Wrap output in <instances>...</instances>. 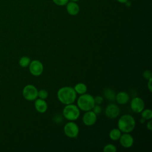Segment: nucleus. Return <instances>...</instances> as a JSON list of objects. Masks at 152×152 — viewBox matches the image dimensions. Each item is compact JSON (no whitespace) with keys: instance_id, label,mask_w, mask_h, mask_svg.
Masks as SVG:
<instances>
[{"instance_id":"nucleus-1","label":"nucleus","mask_w":152,"mask_h":152,"mask_svg":"<svg viewBox=\"0 0 152 152\" xmlns=\"http://www.w3.org/2000/svg\"><path fill=\"white\" fill-rule=\"evenodd\" d=\"M58 100L64 104L73 103L77 97V93L74 88L71 87H63L59 88L57 92Z\"/></svg>"},{"instance_id":"nucleus-2","label":"nucleus","mask_w":152,"mask_h":152,"mask_svg":"<svg viewBox=\"0 0 152 152\" xmlns=\"http://www.w3.org/2000/svg\"><path fill=\"white\" fill-rule=\"evenodd\" d=\"M135 126V121L134 118L128 114L122 115L118 121V129L124 133L132 132Z\"/></svg>"},{"instance_id":"nucleus-3","label":"nucleus","mask_w":152,"mask_h":152,"mask_svg":"<svg viewBox=\"0 0 152 152\" xmlns=\"http://www.w3.org/2000/svg\"><path fill=\"white\" fill-rule=\"evenodd\" d=\"M94 105V97L89 94H81L77 100V106L80 110L83 111L91 110Z\"/></svg>"},{"instance_id":"nucleus-4","label":"nucleus","mask_w":152,"mask_h":152,"mask_svg":"<svg viewBox=\"0 0 152 152\" xmlns=\"http://www.w3.org/2000/svg\"><path fill=\"white\" fill-rule=\"evenodd\" d=\"M62 114L66 119L69 121H74L79 118L80 111L77 106L71 103L66 104L63 109Z\"/></svg>"},{"instance_id":"nucleus-5","label":"nucleus","mask_w":152,"mask_h":152,"mask_svg":"<svg viewBox=\"0 0 152 152\" xmlns=\"http://www.w3.org/2000/svg\"><path fill=\"white\" fill-rule=\"evenodd\" d=\"M23 96L25 99L28 101L35 100L38 97L37 88L31 84L26 85L23 90Z\"/></svg>"},{"instance_id":"nucleus-6","label":"nucleus","mask_w":152,"mask_h":152,"mask_svg":"<svg viewBox=\"0 0 152 152\" xmlns=\"http://www.w3.org/2000/svg\"><path fill=\"white\" fill-rule=\"evenodd\" d=\"M65 135L69 138H75L79 133V128L74 122L70 121L66 123L64 127Z\"/></svg>"},{"instance_id":"nucleus-7","label":"nucleus","mask_w":152,"mask_h":152,"mask_svg":"<svg viewBox=\"0 0 152 152\" xmlns=\"http://www.w3.org/2000/svg\"><path fill=\"white\" fill-rule=\"evenodd\" d=\"M30 72L34 76L40 75L43 71V65L39 60H33L28 65Z\"/></svg>"},{"instance_id":"nucleus-8","label":"nucleus","mask_w":152,"mask_h":152,"mask_svg":"<svg viewBox=\"0 0 152 152\" xmlns=\"http://www.w3.org/2000/svg\"><path fill=\"white\" fill-rule=\"evenodd\" d=\"M144 106L145 104L144 100L139 97H135L131 101V109L135 113H141V111L144 109Z\"/></svg>"},{"instance_id":"nucleus-9","label":"nucleus","mask_w":152,"mask_h":152,"mask_svg":"<svg viewBox=\"0 0 152 152\" xmlns=\"http://www.w3.org/2000/svg\"><path fill=\"white\" fill-rule=\"evenodd\" d=\"M119 113V107L117 104L115 103L109 104L106 107L105 115L109 119H115L117 118Z\"/></svg>"},{"instance_id":"nucleus-10","label":"nucleus","mask_w":152,"mask_h":152,"mask_svg":"<svg viewBox=\"0 0 152 152\" xmlns=\"http://www.w3.org/2000/svg\"><path fill=\"white\" fill-rule=\"evenodd\" d=\"M97 121V115L92 110L86 111L83 116V122L86 126L93 125Z\"/></svg>"},{"instance_id":"nucleus-11","label":"nucleus","mask_w":152,"mask_h":152,"mask_svg":"<svg viewBox=\"0 0 152 152\" xmlns=\"http://www.w3.org/2000/svg\"><path fill=\"white\" fill-rule=\"evenodd\" d=\"M119 140L121 145L126 148L131 147L134 144V138L129 133H124L121 134Z\"/></svg>"},{"instance_id":"nucleus-12","label":"nucleus","mask_w":152,"mask_h":152,"mask_svg":"<svg viewBox=\"0 0 152 152\" xmlns=\"http://www.w3.org/2000/svg\"><path fill=\"white\" fill-rule=\"evenodd\" d=\"M66 9L68 13L71 15H76L80 11V7L76 2L68 1L66 4Z\"/></svg>"},{"instance_id":"nucleus-13","label":"nucleus","mask_w":152,"mask_h":152,"mask_svg":"<svg viewBox=\"0 0 152 152\" xmlns=\"http://www.w3.org/2000/svg\"><path fill=\"white\" fill-rule=\"evenodd\" d=\"M34 107L36 110L39 113H44L48 109V104L45 99H36L34 102Z\"/></svg>"},{"instance_id":"nucleus-14","label":"nucleus","mask_w":152,"mask_h":152,"mask_svg":"<svg viewBox=\"0 0 152 152\" xmlns=\"http://www.w3.org/2000/svg\"><path fill=\"white\" fill-rule=\"evenodd\" d=\"M129 99V97L128 94L125 91H120L118 93L116 94L115 100L117 103L119 104H125L128 103Z\"/></svg>"},{"instance_id":"nucleus-15","label":"nucleus","mask_w":152,"mask_h":152,"mask_svg":"<svg viewBox=\"0 0 152 152\" xmlns=\"http://www.w3.org/2000/svg\"><path fill=\"white\" fill-rule=\"evenodd\" d=\"M103 96L104 97L107 99L109 101H114L115 100L116 97V93L115 91L110 88H105L103 91Z\"/></svg>"},{"instance_id":"nucleus-16","label":"nucleus","mask_w":152,"mask_h":152,"mask_svg":"<svg viewBox=\"0 0 152 152\" xmlns=\"http://www.w3.org/2000/svg\"><path fill=\"white\" fill-rule=\"evenodd\" d=\"M121 135V131L118 128H113L110 130L109 134V138L113 141H117Z\"/></svg>"},{"instance_id":"nucleus-17","label":"nucleus","mask_w":152,"mask_h":152,"mask_svg":"<svg viewBox=\"0 0 152 152\" xmlns=\"http://www.w3.org/2000/svg\"><path fill=\"white\" fill-rule=\"evenodd\" d=\"M75 91L76 92V93L80 94H83L86 93L87 90V86L82 83H79L78 84H77L74 88Z\"/></svg>"},{"instance_id":"nucleus-18","label":"nucleus","mask_w":152,"mask_h":152,"mask_svg":"<svg viewBox=\"0 0 152 152\" xmlns=\"http://www.w3.org/2000/svg\"><path fill=\"white\" fill-rule=\"evenodd\" d=\"M30 62L31 60L29 57L26 56H22L19 60V65L23 68H26L29 65Z\"/></svg>"},{"instance_id":"nucleus-19","label":"nucleus","mask_w":152,"mask_h":152,"mask_svg":"<svg viewBox=\"0 0 152 152\" xmlns=\"http://www.w3.org/2000/svg\"><path fill=\"white\" fill-rule=\"evenodd\" d=\"M141 116L145 120H150L152 118V111L150 109H144L141 112Z\"/></svg>"},{"instance_id":"nucleus-20","label":"nucleus","mask_w":152,"mask_h":152,"mask_svg":"<svg viewBox=\"0 0 152 152\" xmlns=\"http://www.w3.org/2000/svg\"><path fill=\"white\" fill-rule=\"evenodd\" d=\"M103 151L104 152H116L117 151V148L115 145L112 144H106L104 147Z\"/></svg>"},{"instance_id":"nucleus-21","label":"nucleus","mask_w":152,"mask_h":152,"mask_svg":"<svg viewBox=\"0 0 152 152\" xmlns=\"http://www.w3.org/2000/svg\"><path fill=\"white\" fill-rule=\"evenodd\" d=\"M38 97L42 99H46L48 97V93L46 90H40L38 91Z\"/></svg>"},{"instance_id":"nucleus-22","label":"nucleus","mask_w":152,"mask_h":152,"mask_svg":"<svg viewBox=\"0 0 152 152\" xmlns=\"http://www.w3.org/2000/svg\"><path fill=\"white\" fill-rule=\"evenodd\" d=\"M151 75H152L151 72L150 70H148V69L145 70L142 73V77L146 80H148L149 79L151 78Z\"/></svg>"},{"instance_id":"nucleus-23","label":"nucleus","mask_w":152,"mask_h":152,"mask_svg":"<svg viewBox=\"0 0 152 152\" xmlns=\"http://www.w3.org/2000/svg\"><path fill=\"white\" fill-rule=\"evenodd\" d=\"M92 110H93V112L96 115H99V114L102 112V109L101 106H100L99 104H95V105L94 106V107H93Z\"/></svg>"},{"instance_id":"nucleus-24","label":"nucleus","mask_w":152,"mask_h":152,"mask_svg":"<svg viewBox=\"0 0 152 152\" xmlns=\"http://www.w3.org/2000/svg\"><path fill=\"white\" fill-rule=\"evenodd\" d=\"M52 1L58 6H64L66 5L69 0H52Z\"/></svg>"},{"instance_id":"nucleus-25","label":"nucleus","mask_w":152,"mask_h":152,"mask_svg":"<svg viewBox=\"0 0 152 152\" xmlns=\"http://www.w3.org/2000/svg\"><path fill=\"white\" fill-rule=\"evenodd\" d=\"M94 100L95 104H100L103 102V98L100 96H96L94 97Z\"/></svg>"},{"instance_id":"nucleus-26","label":"nucleus","mask_w":152,"mask_h":152,"mask_svg":"<svg viewBox=\"0 0 152 152\" xmlns=\"http://www.w3.org/2000/svg\"><path fill=\"white\" fill-rule=\"evenodd\" d=\"M147 88L148 89V90L151 92V90H152V86H151V81H152V78L149 79L148 80H147Z\"/></svg>"},{"instance_id":"nucleus-27","label":"nucleus","mask_w":152,"mask_h":152,"mask_svg":"<svg viewBox=\"0 0 152 152\" xmlns=\"http://www.w3.org/2000/svg\"><path fill=\"white\" fill-rule=\"evenodd\" d=\"M152 122L151 121V119L149 120V121L147 122V125H146V126H147V129H148L149 131H151L152 130Z\"/></svg>"},{"instance_id":"nucleus-28","label":"nucleus","mask_w":152,"mask_h":152,"mask_svg":"<svg viewBox=\"0 0 152 152\" xmlns=\"http://www.w3.org/2000/svg\"><path fill=\"white\" fill-rule=\"evenodd\" d=\"M118 2H119V3H121V4H124V3H125V2H126L128 1H129V0H116Z\"/></svg>"},{"instance_id":"nucleus-29","label":"nucleus","mask_w":152,"mask_h":152,"mask_svg":"<svg viewBox=\"0 0 152 152\" xmlns=\"http://www.w3.org/2000/svg\"><path fill=\"white\" fill-rule=\"evenodd\" d=\"M145 119H144V118H141V119H140V123L141 124H144L145 123Z\"/></svg>"},{"instance_id":"nucleus-30","label":"nucleus","mask_w":152,"mask_h":152,"mask_svg":"<svg viewBox=\"0 0 152 152\" xmlns=\"http://www.w3.org/2000/svg\"><path fill=\"white\" fill-rule=\"evenodd\" d=\"M69 1H72V2H77V1H80V0H69Z\"/></svg>"}]
</instances>
